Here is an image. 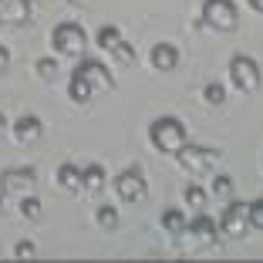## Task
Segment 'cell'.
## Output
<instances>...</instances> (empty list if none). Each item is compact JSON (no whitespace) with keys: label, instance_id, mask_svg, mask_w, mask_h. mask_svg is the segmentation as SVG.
I'll list each match as a JSON object with an SVG mask.
<instances>
[{"label":"cell","instance_id":"cell-16","mask_svg":"<svg viewBox=\"0 0 263 263\" xmlns=\"http://www.w3.org/2000/svg\"><path fill=\"white\" fill-rule=\"evenodd\" d=\"M186 226H189V219H186V213H182V209H165V213H162V230L165 233L182 236V233H186Z\"/></svg>","mask_w":263,"mask_h":263},{"label":"cell","instance_id":"cell-12","mask_svg":"<svg viewBox=\"0 0 263 263\" xmlns=\"http://www.w3.org/2000/svg\"><path fill=\"white\" fill-rule=\"evenodd\" d=\"M148 61H152V68H155V71H172V68L179 64V51L169 44V41H159V44L152 47Z\"/></svg>","mask_w":263,"mask_h":263},{"label":"cell","instance_id":"cell-6","mask_svg":"<svg viewBox=\"0 0 263 263\" xmlns=\"http://www.w3.org/2000/svg\"><path fill=\"white\" fill-rule=\"evenodd\" d=\"M219 230L226 236H247L250 230V202H240V199H230L223 206V216H219Z\"/></svg>","mask_w":263,"mask_h":263},{"label":"cell","instance_id":"cell-21","mask_svg":"<svg viewBox=\"0 0 263 263\" xmlns=\"http://www.w3.org/2000/svg\"><path fill=\"white\" fill-rule=\"evenodd\" d=\"M182 199H186V206H193V209H202V206H206V189H199V186H186Z\"/></svg>","mask_w":263,"mask_h":263},{"label":"cell","instance_id":"cell-28","mask_svg":"<svg viewBox=\"0 0 263 263\" xmlns=\"http://www.w3.org/2000/svg\"><path fill=\"white\" fill-rule=\"evenodd\" d=\"M7 61H10V54H7V47H4V44H0V71H4V68H7Z\"/></svg>","mask_w":263,"mask_h":263},{"label":"cell","instance_id":"cell-31","mask_svg":"<svg viewBox=\"0 0 263 263\" xmlns=\"http://www.w3.org/2000/svg\"><path fill=\"white\" fill-rule=\"evenodd\" d=\"M0 206H4V196H0Z\"/></svg>","mask_w":263,"mask_h":263},{"label":"cell","instance_id":"cell-3","mask_svg":"<svg viewBox=\"0 0 263 263\" xmlns=\"http://www.w3.org/2000/svg\"><path fill=\"white\" fill-rule=\"evenodd\" d=\"M230 81H233L236 91L253 95L256 88H260V64L247 54H233L230 58Z\"/></svg>","mask_w":263,"mask_h":263},{"label":"cell","instance_id":"cell-30","mask_svg":"<svg viewBox=\"0 0 263 263\" xmlns=\"http://www.w3.org/2000/svg\"><path fill=\"white\" fill-rule=\"evenodd\" d=\"M7 128V118H4V111H0V132Z\"/></svg>","mask_w":263,"mask_h":263},{"label":"cell","instance_id":"cell-4","mask_svg":"<svg viewBox=\"0 0 263 263\" xmlns=\"http://www.w3.org/2000/svg\"><path fill=\"white\" fill-rule=\"evenodd\" d=\"M176 159H179V165L186 172H193V176H199V172H209L213 165L219 162V152L216 148H206V145H182L176 152Z\"/></svg>","mask_w":263,"mask_h":263},{"label":"cell","instance_id":"cell-26","mask_svg":"<svg viewBox=\"0 0 263 263\" xmlns=\"http://www.w3.org/2000/svg\"><path fill=\"white\" fill-rule=\"evenodd\" d=\"M34 71H37L41 78H54V71H58V61H54V58H41V61L34 64Z\"/></svg>","mask_w":263,"mask_h":263},{"label":"cell","instance_id":"cell-18","mask_svg":"<svg viewBox=\"0 0 263 263\" xmlns=\"http://www.w3.org/2000/svg\"><path fill=\"white\" fill-rule=\"evenodd\" d=\"M108 54H111V58H115V61H118V64H122V68H128V64H132V61H135V51H132V47H128V44H125V41H115V44H111V47H108Z\"/></svg>","mask_w":263,"mask_h":263},{"label":"cell","instance_id":"cell-15","mask_svg":"<svg viewBox=\"0 0 263 263\" xmlns=\"http://www.w3.org/2000/svg\"><path fill=\"white\" fill-rule=\"evenodd\" d=\"M68 98L74 101V105H88V101L95 98V91L88 88V81H85V78H78L74 71H71V78H68Z\"/></svg>","mask_w":263,"mask_h":263},{"label":"cell","instance_id":"cell-2","mask_svg":"<svg viewBox=\"0 0 263 263\" xmlns=\"http://www.w3.org/2000/svg\"><path fill=\"white\" fill-rule=\"evenodd\" d=\"M51 47H54V54L81 58L85 47H88V37H85V31H81V24H74V21L58 24L54 31H51Z\"/></svg>","mask_w":263,"mask_h":263},{"label":"cell","instance_id":"cell-25","mask_svg":"<svg viewBox=\"0 0 263 263\" xmlns=\"http://www.w3.org/2000/svg\"><path fill=\"white\" fill-rule=\"evenodd\" d=\"M250 226L263 230V196H260V199H253V202H250Z\"/></svg>","mask_w":263,"mask_h":263},{"label":"cell","instance_id":"cell-17","mask_svg":"<svg viewBox=\"0 0 263 263\" xmlns=\"http://www.w3.org/2000/svg\"><path fill=\"white\" fill-rule=\"evenodd\" d=\"M81 182H85V189H91V193L105 189V169H101L98 162L85 165V169H81Z\"/></svg>","mask_w":263,"mask_h":263},{"label":"cell","instance_id":"cell-23","mask_svg":"<svg viewBox=\"0 0 263 263\" xmlns=\"http://www.w3.org/2000/svg\"><path fill=\"white\" fill-rule=\"evenodd\" d=\"M202 98H206L209 105H223V101H226V88L219 85V81H209L206 91H202Z\"/></svg>","mask_w":263,"mask_h":263},{"label":"cell","instance_id":"cell-13","mask_svg":"<svg viewBox=\"0 0 263 263\" xmlns=\"http://www.w3.org/2000/svg\"><path fill=\"white\" fill-rule=\"evenodd\" d=\"M14 139L24 142V145H27V142H37L41 139V118L37 115H21L14 122Z\"/></svg>","mask_w":263,"mask_h":263},{"label":"cell","instance_id":"cell-24","mask_svg":"<svg viewBox=\"0 0 263 263\" xmlns=\"http://www.w3.org/2000/svg\"><path fill=\"white\" fill-rule=\"evenodd\" d=\"M213 196L230 199V196H233V179L230 176H216V179H213Z\"/></svg>","mask_w":263,"mask_h":263},{"label":"cell","instance_id":"cell-8","mask_svg":"<svg viewBox=\"0 0 263 263\" xmlns=\"http://www.w3.org/2000/svg\"><path fill=\"white\" fill-rule=\"evenodd\" d=\"M74 74L85 78L88 88H91L95 95H98V91H111V88H115V78H111V71L105 68L101 61H78Z\"/></svg>","mask_w":263,"mask_h":263},{"label":"cell","instance_id":"cell-1","mask_svg":"<svg viewBox=\"0 0 263 263\" xmlns=\"http://www.w3.org/2000/svg\"><path fill=\"white\" fill-rule=\"evenodd\" d=\"M148 142H152L159 152L176 155L179 148L186 145V125L179 122V118H172V115L155 118V122L148 125Z\"/></svg>","mask_w":263,"mask_h":263},{"label":"cell","instance_id":"cell-5","mask_svg":"<svg viewBox=\"0 0 263 263\" xmlns=\"http://www.w3.org/2000/svg\"><path fill=\"white\" fill-rule=\"evenodd\" d=\"M202 21L213 27V31H233L236 27V21H240V14H236V4L233 0H206L202 4Z\"/></svg>","mask_w":263,"mask_h":263},{"label":"cell","instance_id":"cell-7","mask_svg":"<svg viewBox=\"0 0 263 263\" xmlns=\"http://www.w3.org/2000/svg\"><path fill=\"white\" fill-rule=\"evenodd\" d=\"M111 186H115V193H118V199H122V202H139L142 196L148 193L145 176H142V172L135 169V165H128V169H122V172H118Z\"/></svg>","mask_w":263,"mask_h":263},{"label":"cell","instance_id":"cell-22","mask_svg":"<svg viewBox=\"0 0 263 263\" xmlns=\"http://www.w3.org/2000/svg\"><path fill=\"white\" fill-rule=\"evenodd\" d=\"M21 216L24 219H37L41 216V199L37 196H24L21 199Z\"/></svg>","mask_w":263,"mask_h":263},{"label":"cell","instance_id":"cell-10","mask_svg":"<svg viewBox=\"0 0 263 263\" xmlns=\"http://www.w3.org/2000/svg\"><path fill=\"white\" fill-rule=\"evenodd\" d=\"M186 233H193V240L199 243V247H213V243H216V223H213L202 209H196V216L189 219Z\"/></svg>","mask_w":263,"mask_h":263},{"label":"cell","instance_id":"cell-9","mask_svg":"<svg viewBox=\"0 0 263 263\" xmlns=\"http://www.w3.org/2000/svg\"><path fill=\"white\" fill-rule=\"evenodd\" d=\"M34 182H37V172L31 169V165H21V169H7L4 176H0V193H27V189H34Z\"/></svg>","mask_w":263,"mask_h":263},{"label":"cell","instance_id":"cell-29","mask_svg":"<svg viewBox=\"0 0 263 263\" xmlns=\"http://www.w3.org/2000/svg\"><path fill=\"white\" fill-rule=\"evenodd\" d=\"M250 7H253L256 14H263V0H250Z\"/></svg>","mask_w":263,"mask_h":263},{"label":"cell","instance_id":"cell-11","mask_svg":"<svg viewBox=\"0 0 263 263\" xmlns=\"http://www.w3.org/2000/svg\"><path fill=\"white\" fill-rule=\"evenodd\" d=\"M31 17V0H0V24H24Z\"/></svg>","mask_w":263,"mask_h":263},{"label":"cell","instance_id":"cell-14","mask_svg":"<svg viewBox=\"0 0 263 263\" xmlns=\"http://www.w3.org/2000/svg\"><path fill=\"white\" fill-rule=\"evenodd\" d=\"M54 179H58V186L68 189V193H78V189H85V182H81V169H78V165H71V162L58 165Z\"/></svg>","mask_w":263,"mask_h":263},{"label":"cell","instance_id":"cell-20","mask_svg":"<svg viewBox=\"0 0 263 263\" xmlns=\"http://www.w3.org/2000/svg\"><path fill=\"white\" fill-rule=\"evenodd\" d=\"M95 219H98L101 230H115V226H118V209H115V206H98Z\"/></svg>","mask_w":263,"mask_h":263},{"label":"cell","instance_id":"cell-19","mask_svg":"<svg viewBox=\"0 0 263 263\" xmlns=\"http://www.w3.org/2000/svg\"><path fill=\"white\" fill-rule=\"evenodd\" d=\"M115 41H122V34H118V27H111V24H105V27H101V31L95 34V44H98L101 51H108V47L115 44Z\"/></svg>","mask_w":263,"mask_h":263},{"label":"cell","instance_id":"cell-27","mask_svg":"<svg viewBox=\"0 0 263 263\" xmlns=\"http://www.w3.org/2000/svg\"><path fill=\"white\" fill-rule=\"evenodd\" d=\"M34 253H37V247H34L31 240H21L14 247V256H17V260H27V256H34Z\"/></svg>","mask_w":263,"mask_h":263}]
</instances>
